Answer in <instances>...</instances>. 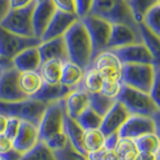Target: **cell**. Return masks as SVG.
Segmentation results:
<instances>
[{
  "label": "cell",
  "instance_id": "6da1fadb",
  "mask_svg": "<svg viewBox=\"0 0 160 160\" xmlns=\"http://www.w3.org/2000/svg\"><path fill=\"white\" fill-rule=\"evenodd\" d=\"M63 36L69 60L79 65L85 71L92 63V45L81 19L74 22Z\"/></svg>",
  "mask_w": 160,
  "mask_h": 160
},
{
  "label": "cell",
  "instance_id": "7a4b0ae2",
  "mask_svg": "<svg viewBox=\"0 0 160 160\" xmlns=\"http://www.w3.org/2000/svg\"><path fill=\"white\" fill-rule=\"evenodd\" d=\"M116 100L124 105L129 114L144 115L150 117L160 114V106L155 103L149 93L140 91L125 84H122Z\"/></svg>",
  "mask_w": 160,
  "mask_h": 160
},
{
  "label": "cell",
  "instance_id": "3957f363",
  "mask_svg": "<svg viewBox=\"0 0 160 160\" xmlns=\"http://www.w3.org/2000/svg\"><path fill=\"white\" fill-rule=\"evenodd\" d=\"M90 13L111 24L122 23L138 30L126 0H94Z\"/></svg>",
  "mask_w": 160,
  "mask_h": 160
},
{
  "label": "cell",
  "instance_id": "277c9868",
  "mask_svg": "<svg viewBox=\"0 0 160 160\" xmlns=\"http://www.w3.org/2000/svg\"><path fill=\"white\" fill-rule=\"evenodd\" d=\"M159 73V64L128 63L122 65L121 81L123 84L140 91L149 93L154 79Z\"/></svg>",
  "mask_w": 160,
  "mask_h": 160
},
{
  "label": "cell",
  "instance_id": "5b68a950",
  "mask_svg": "<svg viewBox=\"0 0 160 160\" xmlns=\"http://www.w3.org/2000/svg\"><path fill=\"white\" fill-rule=\"evenodd\" d=\"M46 106V103L30 97L21 101H0V114L6 117H16L21 120H27L38 126Z\"/></svg>",
  "mask_w": 160,
  "mask_h": 160
},
{
  "label": "cell",
  "instance_id": "8992f818",
  "mask_svg": "<svg viewBox=\"0 0 160 160\" xmlns=\"http://www.w3.org/2000/svg\"><path fill=\"white\" fill-rule=\"evenodd\" d=\"M65 113L64 98L47 104L38 125L39 140L45 142L54 135L63 132Z\"/></svg>",
  "mask_w": 160,
  "mask_h": 160
},
{
  "label": "cell",
  "instance_id": "52a82bcc",
  "mask_svg": "<svg viewBox=\"0 0 160 160\" xmlns=\"http://www.w3.org/2000/svg\"><path fill=\"white\" fill-rule=\"evenodd\" d=\"M81 21L86 27L90 41H91L93 60L97 54L107 49L112 24L91 13L81 18Z\"/></svg>",
  "mask_w": 160,
  "mask_h": 160
},
{
  "label": "cell",
  "instance_id": "ba28073f",
  "mask_svg": "<svg viewBox=\"0 0 160 160\" xmlns=\"http://www.w3.org/2000/svg\"><path fill=\"white\" fill-rule=\"evenodd\" d=\"M37 1H34L31 4L22 8L10 9L8 14L0 22V25L3 28L18 35L27 37H35L32 23V15Z\"/></svg>",
  "mask_w": 160,
  "mask_h": 160
},
{
  "label": "cell",
  "instance_id": "9c48e42d",
  "mask_svg": "<svg viewBox=\"0 0 160 160\" xmlns=\"http://www.w3.org/2000/svg\"><path fill=\"white\" fill-rule=\"evenodd\" d=\"M41 40L37 37H27L18 35L3 28L0 25V55L13 59L24 49L37 46Z\"/></svg>",
  "mask_w": 160,
  "mask_h": 160
},
{
  "label": "cell",
  "instance_id": "30bf717a",
  "mask_svg": "<svg viewBox=\"0 0 160 160\" xmlns=\"http://www.w3.org/2000/svg\"><path fill=\"white\" fill-rule=\"evenodd\" d=\"M159 127V123L155 122L153 117L130 114L117 133L119 137L134 139L146 133L154 132L160 135Z\"/></svg>",
  "mask_w": 160,
  "mask_h": 160
},
{
  "label": "cell",
  "instance_id": "8fae6325",
  "mask_svg": "<svg viewBox=\"0 0 160 160\" xmlns=\"http://www.w3.org/2000/svg\"><path fill=\"white\" fill-rule=\"evenodd\" d=\"M122 62L111 50H104L94 57L91 66L101 75L103 80H120L122 75Z\"/></svg>",
  "mask_w": 160,
  "mask_h": 160
},
{
  "label": "cell",
  "instance_id": "7c38bea8",
  "mask_svg": "<svg viewBox=\"0 0 160 160\" xmlns=\"http://www.w3.org/2000/svg\"><path fill=\"white\" fill-rule=\"evenodd\" d=\"M19 71L13 67L7 68L0 73V101L13 102L28 98L18 85Z\"/></svg>",
  "mask_w": 160,
  "mask_h": 160
},
{
  "label": "cell",
  "instance_id": "4fadbf2b",
  "mask_svg": "<svg viewBox=\"0 0 160 160\" xmlns=\"http://www.w3.org/2000/svg\"><path fill=\"white\" fill-rule=\"evenodd\" d=\"M120 59L122 64L128 63H148L159 64V61L154 58L150 50L143 43H135L111 50Z\"/></svg>",
  "mask_w": 160,
  "mask_h": 160
},
{
  "label": "cell",
  "instance_id": "5bb4252c",
  "mask_svg": "<svg viewBox=\"0 0 160 160\" xmlns=\"http://www.w3.org/2000/svg\"><path fill=\"white\" fill-rule=\"evenodd\" d=\"M38 141V126L27 120H21L18 132L12 140V149L19 154H23L32 149Z\"/></svg>",
  "mask_w": 160,
  "mask_h": 160
},
{
  "label": "cell",
  "instance_id": "9a60e30c",
  "mask_svg": "<svg viewBox=\"0 0 160 160\" xmlns=\"http://www.w3.org/2000/svg\"><path fill=\"white\" fill-rule=\"evenodd\" d=\"M135 43H142L139 30L122 23L112 24L107 50H113Z\"/></svg>",
  "mask_w": 160,
  "mask_h": 160
},
{
  "label": "cell",
  "instance_id": "2e32d148",
  "mask_svg": "<svg viewBox=\"0 0 160 160\" xmlns=\"http://www.w3.org/2000/svg\"><path fill=\"white\" fill-rule=\"evenodd\" d=\"M78 19V16L75 13H70L56 9L52 19L50 20L46 30L42 35L41 41L63 36L67 30L72 26V24L76 22Z\"/></svg>",
  "mask_w": 160,
  "mask_h": 160
},
{
  "label": "cell",
  "instance_id": "e0dca14e",
  "mask_svg": "<svg viewBox=\"0 0 160 160\" xmlns=\"http://www.w3.org/2000/svg\"><path fill=\"white\" fill-rule=\"evenodd\" d=\"M56 6L52 0H38L35 5L32 15V23L34 36L41 40V37L46 30L50 20L56 11Z\"/></svg>",
  "mask_w": 160,
  "mask_h": 160
},
{
  "label": "cell",
  "instance_id": "ac0fdd59",
  "mask_svg": "<svg viewBox=\"0 0 160 160\" xmlns=\"http://www.w3.org/2000/svg\"><path fill=\"white\" fill-rule=\"evenodd\" d=\"M37 48L40 59H41V63L52 59L60 60L63 63L69 60L64 36H59L41 41L37 45Z\"/></svg>",
  "mask_w": 160,
  "mask_h": 160
},
{
  "label": "cell",
  "instance_id": "d6986e66",
  "mask_svg": "<svg viewBox=\"0 0 160 160\" xmlns=\"http://www.w3.org/2000/svg\"><path fill=\"white\" fill-rule=\"evenodd\" d=\"M129 115L130 114L127 111V109L124 107V105L116 100L112 105V107L102 117L99 129L104 133L105 136L117 132Z\"/></svg>",
  "mask_w": 160,
  "mask_h": 160
},
{
  "label": "cell",
  "instance_id": "ffe728a7",
  "mask_svg": "<svg viewBox=\"0 0 160 160\" xmlns=\"http://www.w3.org/2000/svg\"><path fill=\"white\" fill-rule=\"evenodd\" d=\"M65 111L69 117L76 119L89 107V93L81 88H75L64 98Z\"/></svg>",
  "mask_w": 160,
  "mask_h": 160
},
{
  "label": "cell",
  "instance_id": "44dd1931",
  "mask_svg": "<svg viewBox=\"0 0 160 160\" xmlns=\"http://www.w3.org/2000/svg\"><path fill=\"white\" fill-rule=\"evenodd\" d=\"M13 66L19 72L30 71V70H39L41 65V59L38 52L37 46H32L24 49L12 59Z\"/></svg>",
  "mask_w": 160,
  "mask_h": 160
},
{
  "label": "cell",
  "instance_id": "7402d4cb",
  "mask_svg": "<svg viewBox=\"0 0 160 160\" xmlns=\"http://www.w3.org/2000/svg\"><path fill=\"white\" fill-rule=\"evenodd\" d=\"M71 90L73 89L68 86H65V85L61 83L48 84V83L43 82L40 89L30 98L36 99V100H39V101H42L44 103L48 104L50 102L65 98L70 93Z\"/></svg>",
  "mask_w": 160,
  "mask_h": 160
},
{
  "label": "cell",
  "instance_id": "603a6c76",
  "mask_svg": "<svg viewBox=\"0 0 160 160\" xmlns=\"http://www.w3.org/2000/svg\"><path fill=\"white\" fill-rule=\"evenodd\" d=\"M63 131L67 135L68 140L72 147L80 154L87 156V152L84 150L82 144V138L84 134V129L80 126L78 122L75 119L69 117L65 113L64 121H63Z\"/></svg>",
  "mask_w": 160,
  "mask_h": 160
},
{
  "label": "cell",
  "instance_id": "cb8c5ba5",
  "mask_svg": "<svg viewBox=\"0 0 160 160\" xmlns=\"http://www.w3.org/2000/svg\"><path fill=\"white\" fill-rule=\"evenodd\" d=\"M42 84L43 80L38 70L19 72L18 85L21 91L28 97H31L36 93L42 86Z\"/></svg>",
  "mask_w": 160,
  "mask_h": 160
},
{
  "label": "cell",
  "instance_id": "d4e9b609",
  "mask_svg": "<svg viewBox=\"0 0 160 160\" xmlns=\"http://www.w3.org/2000/svg\"><path fill=\"white\" fill-rule=\"evenodd\" d=\"M83 75L84 70L76 63L68 60L62 65L60 83L65 85V86L75 89L79 85V83L81 82Z\"/></svg>",
  "mask_w": 160,
  "mask_h": 160
},
{
  "label": "cell",
  "instance_id": "484cf974",
  "mask_svg": "<svg viewBox=\"0 0 160 160\" xmlns=\"http://www.w3.org/2000/svg\"><path fill=\"white\" fill-rule=\"evenodd\" d=\"M63 62L57 59L48 60L41 63L39 67V73L41 75L43 82L48 84L60 83Z\"/></svg>",
  "mask_w": 160,
  "mask_h": 160
},
{
  "label": "cell",
  "instance_id": "4316f807",
  "mask_svg": "<svg viewBox=\"0 0 160 160\" xmlns=\"http://www.w3.org/2000/svg\"><path fill=\"white\" fill-rule=\"evenodd\" d=\"M102 83H103V78L101 77V75L96 71V69L90 66L88 69L84 71V75L81 82L79 83V85L76 88H81L85 90L86 92H88L89 94L97 93L100 92V90H101Z\"/></svg>",
  "mask_w": 160,
  "mask_h": 160
},
{
  "label": "cell",
  "instance_id": "83f0119b",
  "mask_svg": "<svg viewBox=\"0 0 160 160\" xmlns=\"http://www.w3.org/2000/svg\"><path fill=\"white\" fill-rule=\"evenodd\" d=\"M138 152L160 153V139L156 133H146L133 139Z\"/></svg>",
  "mask_w": 160,
  "mask_h": 160
},
{
  "label": "cell",
  "instance_id": "f1b7e54d",
  "mask_svg": "<svg viewBox=\"0 0 160 160\" xmlns=\"http://www.w3.org/2000/svg\"><path fill=\"white\" fill-rule=\"evenodd\" d=\"M16 160H57L53 151L43 141L39 140L35 146L23 154Z\"/></svg>",
  "mask_w": 160,
  "mask_h": 160
},
{
  "label": "cell",
  "instance_id": "f546056e",
  "mask_svg": "<svg viewBox=\"0 0 160 160\" xmlns=\"http://www.w3.org/2000/svg\"><path fill=\"white\" fill-rule=\"evenodd\" d=\"M127 4L132 16L137 24L142 20L150 9L160 4V0H128Z\"/></svg>",
  "mask_w": 160,
  "mask_h": 160
},
{
  "label": "cell",
  "instance_id": "4dcf8cb0",
  "mask_svg": "<svg viewBox=\"0 0 160 160\" xmlns=\"http://www.w3.org/2000/svg\"><path fill=\"white\" fill-rule=\"evenodd\" d=\"M105 135L99 128L84 130L82 144L86 152L94 151L104 147Z\"/></svg>",
  "mask_w": 160,
  "mask_h": 160
},
{
  "label": "cell",
  "instance_id": "1f68e13d",
  "mask_svg": "<svg viewBox=\"0 0 160 160\" xmlns=\"http://www.w3.org/2000/svg\"><path fill=\"white\" fill-rule=\"evenodd\" d=\"M113 150L119 160H135L138 154L133 139L130 138L119 137Z\"/></svg>",
  "mask_w": 160,
  "mask_h": 160
},
{
  "label": "cell",
  "instance_id": "d6a6232c",
  "mask_svg": "<svg viewBox=\"0 0 160 160\" xmlns=\"http://www.w3.org/2000/svg\"><path fill=\"white\" fill-rule=\"evenodd\" d=\"M116 99L108 97L101 92L89 94V107L92 108L101 117H103L104 114L112 107Z\"/></svg>",
  "mask_w": 160,
  "mask_h": 160
},
{
  "label": "cell",
  "instance_id": "836d02e7",
  "mask_svg": "<svg viewBox=\"0 0 160 160\" xmlns=\"http://www.w3.org/2000/svg\"><path fill=\"white\" fill-rule=\"evenodd\" d=\"M138 30L142 43L150 50L154 58L159 61V36L153 33L143 23H138Z\"/></svg>",
  "mask_w": 160,
  "mask_h": 160
},
{
  "label": "cell",
  "instance_id": "e575fe53",
  "mask_svg": "<svg viewBox=\"0 0 160 160\" xmlns=\"http://www.w3.org/2000/svg\"><path fill=\"white\" fill-rule=\"evenodd\" d=\"M84 130L99 128L102 121V117L98 115L92 108H86L75 119Z\"/></svg>",
  "mask_w": 160,
  "mask_h": 160
},
{
  "label": "cell",
  "instance_id": "d590c367",
  "mask_svg": "<svg viewBox=\"0 0 160 160\" xmlns=\"http://www.w3.org/2000/svg\"><path fill=\"white\" fill-rule=\"evenodd\" d=\"M159 19H160V4L154 6L145 14L141 23H143L145 26L149 28L153 33L160 36Z\"/></svg>",
  "mask_w": 160,
  "mask_h": 160
},
{
  "label": "cell",
  "instance_id": "8d00e7d4",
  "mask_svg": "<svg viewBox=\"0 0 160 160\" xmlns=\"http://www.w3.org/2000/svg\"><path fill=\"white\" fill-rule=\"evenodd\" d=\"M53 153L57 160H87L86 156L80 154L72 147L69 140L63 148L54 150Z\"/></svg>",
  "mask_w": 160,
  "mask_h": 160
},
{
  "label": "cell",
  "instance_id": "74e56055",
  "mask_svg": "<svg viewBox=\"0 0 160 160\" xmlns=\"http://www.w3.org/2000/svg\"><path fill=\"white\" fill-rule=\"evenodd\" d=\"M122 81L120 80H103L100 92L108 97L116 99L122 87Z\"/></svg>",
  "mask_w": 160,
  "mask_h": 160
},
{
  "label": "cell",
  "instance_id": "f35d334b",
  "mask_svg": "<svg viewBox=\"0 0 160 160\" xmlns=\"http://www.w3.org/2000/svg\"><path fill=\"white\" fill-rule=\"evenodd\" d=\"M67 142H68V137H67V135L65 134V132L63 131L61 133L54 135L53 137L49 138L44 143L46 144L52 151H54V150H58V149L63 148L65 145L67 144Z\"/></svg>",
  "mask_w": 160,
  "mask_h": 160
},
{
  "label": "cell",
  "instance_id": "ab89813d",
  "mask_svg": "<svg viewBox=\"0 0 160 160\" xmlns=\"http://www.w3.org/2000/svg\"><path fill=\"white\" fill-rule=\"evenodd\" d=\"M75 2V13L79 19L86 16L90 13L94 0H74Z\"/></svg>",
  "mask_w": 160,
  "mask_h": 160
},
{
  "label": "cell",
  "instance_id": "60d3db41",
  "mask_svg": "<svg viewBox=\"0 0 160 160\" xmlns=\"http://www.w3.org/2000/svg\"><path fill=\"white\" fill-rule=\"evenodd\" d=\"M20 121H21V119L16 118V117H7V123L4 130V134L6 135L11 141L15 138V136H16V134L18 132Z\"/></svg>",
  "mask_w": 160,
  "mask_h": 160
},
{
  "label": "cell",
  "instance_id": "b9f144b4",
  "mask_svg": "<svg viewBox=\"0 0 160 160\" xmlns=\"http://www.w3.org/2000/svg\"><path fill=\"white\" fill-rule=\"evenodd\" d=\"M52 2L57 9L70 13H75V2L74 0H52ZM76 14V13H75Z\"/></svg>",
  "mask_w": 160,
  "mask_h": 160
},
{
  "label": "cell",
  "instance_id": "7bdbcfd3",
  "mask_svg": "<svg viewBox=\"0 0 160 160\" xmlns=\"http://www.w3.org/2000/svg\"><path fill=\"white\" fill-rule=\"evenodd\" d=\"M107 153L108 150L102 147L100 149L94 150V151L87 152V160H107Z\"/></svg>",
  "mask_w": 160,
  "mask_h": 160
},
{
  "label": "cell",
  "instance_id": "ee69618b",
  "mask_svg": "<svg viewBox=\"0 0 160 160\" xmlns=\"http://www.w3.org/2000/svg\"><path fill=\"white\" fill-rule=\"evenodd\" d=\"M12 150V141L4 133H0V154H6Z\"/></svg>",
  "mask_w": 160,
  "mask_h": 160
},
{
  "label": "cell",
  "instance_id": "f6af8a7d",
  "mask_svg": "<svg viewBox=\"0 0 160 160\" xmlns=\"http://www.w3.org/2000/svg\"><path fill=\"white\" fill-rule=\"evenodd\" d=\"M149 95L155 101V103L160 106V101H159V73L156 75V77H155V79H154V82H153L151 89H150Z\"/></svg>",
  "mask_w": 160,
  "mask_h": 160
},
{
  "label": "cell",
  "instance_id": "bcb514c9",
  "mask_svg": "<svg viewBox=\"0 0 160 160\" xmlns=\"http://www.w3.org/2000/svg\"><path fill=\"white\" fill-rule=\"evenodd\" d=\"M118 139H119V136L117 132L106 135V136H105V141H104V147L107 150H113L118 141Z\"/></svg>",
  "mask_w": 160,
  "mask_h": 160
},
{
  "label": "cell",
  "instance_id": "7dc6e473",
  "mask_svg": "<svg viewBox=\"0 0 160 160\" xmlns=\"http://www.w3.org/2000/svg\"><path fill=\"white\" fill-rule=\"evenodd\" d=\"M34 1L37 0H9V5L10 9H18L27 6V5L31 4Z\"/></svg>",
  "mask_w": 160,
  "mask_h": 160
},
{
  "label": "cell",
  "instance_id": "c3c4849f",
  "mask_svg": "<svg viewBox=\"0 0 160 160\" xmlns=\"http://www.w3.org/2000/svg\"><path fill=\"white\" fill-rule=\"evenodd\" d=\"M135 160H160V153L154 154L149 152H138Z\"/></svg>",
  "mask_w": 160,
  "mask_h": 160
},
{
  "label": "cell",
  "instance_id": "681fc988",
  "mask_svg": "<svg viewBox=\"0 0 160 160\" xmlns=\"http://www.w3.org/2000/svg\"><path fill=\"white\" fill-rule=\"evenodd\" d=\"M10 10L9 0H0V22L5 18Z\"/></svg>",
  "mask_w": 160,
  "mask_h": 160
},
{
  "label": "cell",
  "instance_id": "f907efd6",
  "mask_svg": "<svg viewBox=\"0 0 160 160\" xmlns=\"http://www.w3.org/2000/svg\"><path fill=\"white\" fill-rule=\"evenodd\" d=\"M10 67H13L12 59H9V58L2 56V55H0V72Z\"/></svg>",
  "mask_w": 160,
  "mask_h": 160
},
{
  "label": "cell",
  "instance_id": "816d5d0a",
  "mask_svg": "<svg viewBox=\"0 0 160 160\" xmlns=\"http://www.w3.org/2000/svg\"><path fill=\"white\" fill-rule=\"evenodd\" d=\"M0 155L2 156L3 160H16L20 156V154L17 153L16 151H14L13 149L6 154H0Z\"/></svg>",
  "mask_w": 160,
  "mask_h": 160
},
{
  "label": "cell",
  "instance_id": "f5cc1de1",
  "mask_svg": "<svg viewBox=\"0 0 160 160\" xmlns=\"http://www.w3.org/2000/svg\"><path fill=\"white\" fill-rule=\"evenodd\" d=\"M6 123H7V117L4 116L2 114H0V133H4L5 127H6Z\"/></svg>",
  "mask_w": 160,
  "mask_h": 160
},
{
  "label": "cell",
  "instance_id": "db71d44e",
  "mask_svg": "<svg viewBox=\"0 0 160 160\" xmlns=\"http://www.w3.org/2000/svg\"><path fill=\"white\" fill-rule=\"evenodd\" d=\"M107 160H119L116 153L114 152V150H108L107 153Z\"/></svg>",
  "mask_w": 160,
  "mask_h": 160
},
{
  "label": "cell",
  "instance_id": "11a10c76",
  "mask_svg": "<svg viewBox=\"0 0 160 160\" xmlns=\"http://www.w3.org/2000/svg\"><path fill=\"white\" fill-rule=\"evenodd\" d=\"M0 160H3V158H2V156L0 155Z\"/></svg>",
  "mask_w": 160,
  "mask_h": 160
},
{
  "label": "cell",
  "instance_id": "9f6ffc18",
  "mask_svg": "<svg viewBox=\"0 0 160 160\" xmlns=\"http://www.w3.org/2000/svg\"><path fill=\"white\" fill-rule=\"evenodd\" d=\"M126 1H128V0H126Z\"/></svg>",
  "mask_w": 160,
  "mask_h": 160
},
{
  "label": "cell",
  "instance_id": "6f0895ef",
  "mask_svg": "<svg viewBox=\"0 0 160 160\" xmlns=\"http://www.w3.org/2000/svg\"><path fill=\"white\" fill-rule=\"evenodd\" d=\"M0 73H1V72H0Z\"/></svg>",
  "mask_w": 160,
  "mask_h": 160
}]
</instances>
